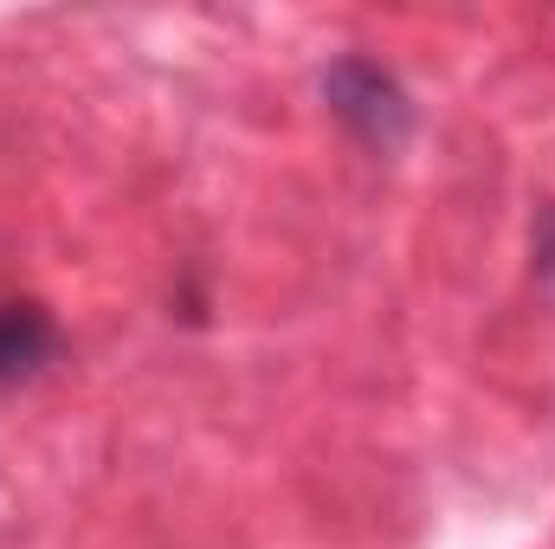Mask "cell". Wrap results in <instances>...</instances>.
<instances>
[{
  "instance_id": "cell-1",
  "label": "cell",
  "mask_w": 555,
  "mask_h": 549,
  "mask_svg": "<svg viewBox=\"0 0 555 549\" xmlns=\"http://www.w3.org/2000/svg\"><path fill=\"white\" fill-rule=\"evenodd\" d=\"M323 104H330V117L349 137L362 149H375V155H395L408 142V130H414V104H408L401 78L382 59H369V52H343V59L323 65Z\"/></svg>"
},
{
  "instance_id": "cell-2",
  "label": "cell",
  "mask_w": 555,
  "mask_h": 549,
  "mask_svg": "<svg viewBox=\"0 0 555 549\" xmlns=\"http://www.w3.org/2000/svg\"><path fill=\"white\" fill-rule=\"evenodd\" d=\"M59 356V317L33 297H0V388L33 382Z\"/></svg>"
},
{
  "instance_id": "cell-3",
  "label": "cell",
  "mask_w": 555,
  "mask_h": 549,
  "mask_svg": "<svg viewBox=\"0 0 555 549\" xmlns=\"http://www.w3.org/2000/svg\"><path fill=\"white\" fill-rule=\"evenodd\" d=\"M537 272L555 278V207H543V220H537Z\"/></svg>"
}]
</instances>
